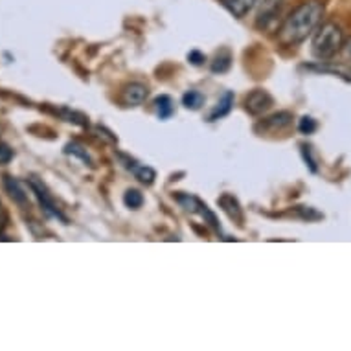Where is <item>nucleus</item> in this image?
Listing matches in <instances>:
<instances>
[{
  "instance_id": "9d476101",
  "label": "nucleus",
  "mask_w": 351,
  "mask_h": 351,
  "mask_svg": "<svg viewBox=\"0 0 351 351\" xmlns=\"http://www.w3.org/2000/svg\"><path fill=\"white\" fill-rule=\"evenodd\" d=\"M155 110L156 116H158L160 120L171 118L173 112H175V101L171 99V96H167V94L158 96V98L155 99Z\"/></svg>"
},
{
  "instance_id": "2eb2a0df",
  "label": "nucleus",
  "mask_w": 351,
  "mask_h": 351,
  "mask_svg": "<svg viewBox=\"0 0 351 351\" xmlns=\"http://www.w3.org/2000/svg\"><path fill=\"white\" fill-rule=\"evenodd\" d=\"M123 204L131 210H138L144 204V195L138 190H127L123 195Z\"/></svg>"
},
{
  "instance_id": "f03ea898",
  "label": "nucleus",
  "mask_w": 351,
  "mask_h": 351,
  "mask_svg": "<svg viewBox=\"0 0 351 351\" xmlns=\"http://www.w3.org/2000/svg\"><path fill=\"white\" fill-rule=\"evenodd\" d=\"M342 47H344V35H342L340 26H337L335 23H326L318 26L315 35H313L311 52L320 61H326V59L337 56Z\"/></svg>"
},
{
  "instance_id": "f3484780",
  "label": "nucleus",
  "mask_w": 351,
  "mask_h": 351,
  "mask_svg": "<svg viewBox=\"0 0 351 351\" xmlns=\"http://www.w3.org/2000/svg\"><path fill=\"white\" fill-rule=\"evenodd\" d=\"M298 131L302 134H313L317 131V121L313 120L311 116H304L298 123Z\"/></svg>"
},
{
  "instance_id": "7ed1b4c3",
  "label": "nucleus",
  "mask_w": 351,
  "mask_h": 351,
  "mask_svg": "<svg viewBox=\"0 0 351 351\" xmlns=\"http://www.w3.org/2000/svg\"><path fill=\"white\" fill-rule=\"evenodd\" d=\"M272 105H274V99H272L271 94L267 93V90H263V88H256V90H252V93L245 98V109H247L248 114L252 116L265 114Z\"/></svg>"
},
{
  "instance_id": "9b49d317",
  "label": "nucleus",
  "mask_w": 351,
  "mask_h": 351,
  "mask_svg": "<svg viewBox=\"0 0 351 351\" xmlns=\"http://www.w3.org/2000/svg\"><path fill=\"white\" fill-rule=\"evenodd\" d=\"M232 105H234V94L225 93V96L219 99L217 107L212 110V114H210V121H217L219 118H225V116L232 110Z\"/></svg>"
},
{
  "instance_id": "6e6552de",
  "label": "nucleus",
  "mask_w": 351,
  "mask_h": 351,
  "mask_svg": "<svg viewBox=\"0 0 351 351\" xmlns=\"http://www.w3.org/2000/svg\"><path fill=\"white\" fill-rule=\"evenodd\" d=\"M221 4L226 8V12L232 13L236 19H243L258 6L259 0H221Z\"/></svg>"
},
{
  "instance_id": "ddd939ff",
  "label": "nucleus",
  "mask_w": 351,
  "mask_h": 351,
  "mask_svg": "<svg viewBox=\"0 0 351 351\" xmlns=\"http://www.w3.org/2000/svg\"><path fill=\"white\" fill-rule=\"evenodd\" d=\"M182 105L190 110H199L204 105V96L199 90H188L182 96Z\"/></svg>"
},
{
  "instance_id": "f8f14e48",
  "label": "nucleus",
  "mask_w": 351,
  "mask_h": 351,
  "mask_svg": "<svg viewBox=\"0 0 351 351\" xmlns=\"http://www.w3.org/2000/svg\"><path fill=\"white\" fill-rule=\"evenodd\" d=\"M291 121H293V114H291V112H278V114L267 118V120L263 121V125H265L267 129L276 131V129H283V127L291 125Z\"/></svg>"
},
{
  "instance_id": "20e7f679",
  "label": "nucleus",
  "mask_w": 351,
  "mask_h": 351,
  "mask_svg": "<svg viewBox=\"0 0 351 351\" xmlns=\"http://www.w3.org/2000/svg\"><path fill=\"white\" fill-rule=\"evenodd\" d=\"M283 0H259V12L256 17V26L259 29H267L278 19L282 12Z\"/></svg>"
},
{
  "instance_id": "1a4fd4ad",
  "label": "nucleus",
  "mask_w": 351,
  "mask_h": 351,
  "mask_svg": "<svg viewBox=\"0 0 351 351\" xmlns=\"http://www.w3.org/2000/svg\"><path fill=\"white\" fill-rule=\"evenodd\" d=\"M217 204L225 210V213L228 217L237 221V223H243V212L241 208H239V202H237L236 197L230 195V193H225V195L219 199Z\"/></svg>"
},
{
  "instance_id": "dca6fc26",
  "label": "nucleus",
  "mask_w": 351,
  "mask_h": 351,
  "mask_svg": "<svg viewBox=\"0 0 351 351\" xmlns=\"http://www.w3.org/2000/svg\"><path fill=\"white\" fill-rule=\"evenodd\" d=\"M232 64V56L228 52H223L219 53L217 58H215V61L212 63V72H215V74H223V72H226V70L230 69Z\"/></svg>"
},
{
  "instance_id": "aec40b11",
  "label": "nucleus",
  "mask_w": 351,
  "mask_h": 351,
  "mask_svg": "<svg viewBox=\"0 0 351 351\" xmlns=\"http://www.w3.org/2000/svg\"><path fill=\"white\" fill-rule=\"evenodd\" d=\"M302 153H304V156H305V162H309V167H311L313 171H317L315 160L311 158V147H307V145H302Z\"/></svg>"
},
{
  "instance_id": "4468645a",
  "label": "nucleus",
  "mask_w": 351,
  "mask_h": 351,
  "mask_svg": "<svg viewBox=\"0 0 351 351\" xmlns=\"http://www.w3.org/2000/svg\"><path fill=\"white\" fill-rule=\"evenodd\" d=\"M133 173L142 184H153V180L156 179L155 169L149 166H134Z\"/></svg>"
},
{
  "instance_id": "0eeeda50",
  "label": "nucleus",
  "mask_w": 351,
  "mask_h": 351,
  "mask_svg": "<svg viewBox=\"0 0 351 351\" xmlns=\"http://www.w3.org/2000/svg\"><path fill=\"white\" fill-rule=\"evenodd\" d=\"M2 184H4V190H6L8 195L13 199V202H17L21 206L28 204V191H26L21 180H17L15 177H10V175H4Z\"/></svg>"
},
{
  "instance_id": "423d86ee",
  "label": "nucleus",
  "mask_w": 351,
  "mask_h": 351,
  "mask_svg": "<svg viewBox=\"0 0 351 351\" xmlns=\"http://www.w3.org/2000/svg\"><path fill=\"white\" fill-rule=\"evenodd\" d=\"M29 188H32V191H34L35 197H37V201H39L40 208H43V212L47 213V215H50V217H58L66 223V217H64L63 213L59 212L58 208H56V204H53V201H52V197L48 195L47 190H45V186L39 184V182H37L35 179H29Z\"/></svg>"
},
{
  "instance_id": "a211bd4d",
  "label": "nucleus",
  "mask_w": 351,
  "mask_h": 351,
  "mask_svg": "<svg viewBox=\"0 0 351 351\" xmlns=\"http://www.w3.org/2000/svg\"><path fill=\"white\" fill-rule=\"evenodd\" d=\"M64 151L69 153V155H75L80 156V158H83V162H86V164H90V158H88V155H86V151L81 147L80 144H69L66 147H64Z\"/></svg>"
},
{
  "instance_id": "412c9836",
  "label": "nucleus",
  "mask_w": 351,
  "mask_h": 351,
  "mask_svg": "<svg viewBox=\"0 0 351 351\" xmlns=\"http://www.w3.org/2000/svg\"><path fill=\"white\" fill-rule=\"evenodd\" d=\"M188 59H190L193 64H202L204 61H206V58H204L201 52H197V50H193V52L188 53Z\"/></svg>"
},
{
  "instance_id": "39448f33",
  "label": "nucleus",
  "mask_w": 351,
  "mask_h": 351,
  "mask_svg": "<svg viewBox=\"0 0 351 351\" xmlns=\"http://www.w3.org/2000/svg\"><path fill=\"white\" fill-rule=\"evenodd\" d=\"M147 96H149V88L144 83H138V81L127 83L121 88V101L127 107H138V105H142L147 99Z\"/></svg>"
},
{
  "instance_id": "6ab92c4d",
  "label": "nucleus",
  "mask_w": 351,
  "mask_h": 351,
  "mask_svg": "<svg viewBox=\"0 0 351 351\" xmlns=\"http://www.w3.org/2000/svg\"><path fill=\"white\" fill-rule=\"evenodd\" d=\"M13 155H15V153H13L12 147H10L8 144H2V142H0V164H2V166L8 164V162L13 158Z\"/></svg>"
},
{
  "instance_id": "f257e3e1",
  "label": "nucleus",
  "mask_w": 351,
  "mask_h": 351,
  "mask_svg": "<svg viewBox=\"0 0 351 351\" xmlns=\"http://www.w3.org/2000/svg\"><path fill=\"white\" fill-rule=\"evenodd\" d=\"M324 17V4L318 0H307L302 2L298 8H294L291 15L283 21L278 39L283 47H296L304 43L309 35L315 34V29L320 26Z\"/></svg>"
}]
</instances>
